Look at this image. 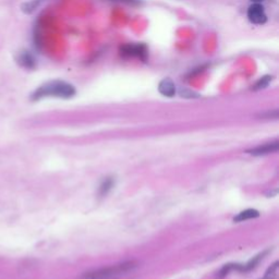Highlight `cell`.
Wrapping results in <instances>:
<instances>
[{
  "mask_svg": "<svg viewBox=\"0 0 279 279\" xmlns=\"http://www.w3.org/2000/svg\"><path fill=\"white\" fill-rule=\"evenodd\" d=\"M136 266L137 264L135 262H124L106 268L90 271V273L84 274L82 279H113L128 274L129 271L135 269Z\"/></svg>",
  "mask_w": 279,
  "mask_h": 279,
  "instance_id": "cell-2",
  "label": "cell"
},
{
  "mask_svg": "<svg viewBox=\"0 0 279 279\" xmlns=\"http://www.w3.org/2000/svg\"><path fill=\"white\" fill-rule=\"evenodd\" d=\"M115 186V180H113V178H107L99 187V194L100 195H106L110 190H112Z\"/></svg>",
  "mask_w": 279,
  "mask_h": 279,
  "instance_id": "cell-9",
  "label": "cell"
},
{
  "mask_svg": "<svg viewBox=\"0 0 279 279\" xmlns=\"http://www.w3.org/2000/svg\"><path fill=\"white\" fill-rule=\"evenodd\" d=\"M180 95L182 97H187V98H196L199 97V94H196L192 91H189V90H186V89H181L180 90Z\"/></svg>",
  "mask_w": 279,
  "mask_h": 279,
  "instance_id": "cell-12",
  "label": "cell"
},
{
  "mask_svg": "<svg viewBox=\"0 0 279 279\" xmlns=\"http://www.w3.org/2000/svg\"><path fill=\"white\" fill-rule=\"evenodd\" d=\"M76 95L75 86L60 80L48 81L36 89L31 95L32 100H40L45 97L71 98Z\"/></svg>",
  "mask_w": 279,
  "mask_h": 279,
  "instance_id": "cell-1",
  "label": "cell"
},
{
  "mask_svg": "<svg viewBox=\"0 0 279 279\" xmlns=\"http://www.w3.org/2000/svg\"><path fill=\"white\" fill-rule=\"evenodd\" d=\"M119 2H123V3H127V4H130V5H136V4L140 3L138 0H119Z\"/></svg>",
  "mask_w": 279,
  "mask_h": 279,
  "instance_id": "cell-13",
  "label": "cell"
},
{
  "mask_svg": "<svg viewBox=\"0 0 279 279\" xmlns=\"http://www.w3.org/2000/svg\"><path fill=\"white\" fill-rule=\"evenodd\" d=\"M252 2H258L259 3V2H262V0H252Z\"/></svg>",
  "mask_w": 279,
  "mask_h": 279,
  "instance_id": "cell-14",
  "label": "cell"
},
{
  "mask_svg": "<svg viewBox=\"0 0 279 279\" xmlns=\"http://www.w3.org/2000/svg\"><path fill=\"white\" fill-rule=\"evenodd\" d=\"M248 18L254 24H264L267 21V16L264 7L260 4H253L248 10Z\"/></svg>",
  "mask_w": 279,
  "mask_h": 279,
  "instance_id": "cell-4",
  "label": "cell"
},
{
  "mask_svg": "<svg viewBox=\"0 0 279 279\" xmlns=\"http://www.w3.org/2000/svg\"><path fill=\"white\" fill-rule=\"evenodd\" d=\"M158 91L166 97H172L176 94V85L170 79H164L163 81H160Z\"/></svg>",
  "mask_w": 279,
  "mask_h": 279,
  "instance_id": "cell-7",
  "label": "cell"
},
{
  "mask_svg": "<svg viewBox=\"0 0 279 279\" xmlns=\"http://www.w3.org/2000/svg\"><path fill=\"white\" fill-rule=\"evenodd\" d=\"M120 55L123 58H137L145 62L148 60L149 51L144 44H126L120 47Z\"/></svg>",
  "mask_w": 279,
  "mask_h": 279,
  "instance_id": "cell-3",
  "label": "cell"
},
{
  "mask_svg": "<svg viewBox=\"0 0 279 279\" xmlns=\"http://www.w3.org/2000/svg\"><path fill=\"white\" fill-rule=\"evenodd\" d=\"M40 6V0H33V2H28L25 3L21 6L22 11L26 14H31L33 13L36 9H38V7Z\"/></svg>",
  "mask_w": 279,
  "mask_h": 279,
  "instance_id": "cell-10",
  "label": "cell"
},
{
  "mask_svg": "<svg viewBox=\"0 0 279 279\" xmlns=\"http://www.w3.org/2000/svg\"><path fill=\"white\" fill-rule=\"evenodd\" d=\"M16 60L20 67L27 70H33L36 67V59L30 51L27 50L20 51L16 57Z\"/></svg>",
  "mask_w": 279,
  "mask_h": 279,
  "instance_id": "cell-5",
  "label": "cell"
},
{
  "mask_svg": "<svg viewBox=\"0 0 279 279\" xmlns=\"http://www.w3.org/2000/svg\"><path fill=\"white\" fill-rule=\"evenodd\" d=\"M271 79H273V78H271L270 76H265V77L261 78V79L258 81V82L255 83V85H254L253 89H254L255 91H258V90H262V89H265V87H267V86H268V84L270 83Z\"/></svg>",
  "mask_w": 279,
  "mask_h": 279,
  "instance_id": "cell-11",
  "label": "cell"
},
{
  "mask_svg": "<svg viewBox=\"0 0 279 279\" xmlns=\"http://www.w3.org/2000/svg\"><path fill=\"white\" fill-rule=\"evenodd\" d=\"M260 216V213L256 210H246L243 212L239 213V214L234 217V222H245V220L248 219H252V218H256Z\"/></svg>",
  "mask_w": 279,
  "mask_h": 279,
  "instance_id": "cell-8",
  "label": "cell"
},
{
  "mask_svg": "<svg viewBox=\"0 0 279 279\" xmlns=\"http://www.w3.org/2000/svg\"><path fill=\"white\" fill-rule=\"evenodd\" d=\"M278 142H271V143H267V144H263L258 146V148L252 149L248 151L249 154H251V155L254 156H262V155H267V154L270 153H275L278 151Z\"/></svg>",
  "mask_w": 279,
  "mask_h": 279,
  "instance_id": "cell-6",
  "label": "cell"
}]
</instances>
